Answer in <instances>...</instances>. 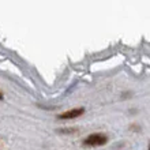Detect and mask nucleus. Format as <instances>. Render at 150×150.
Listing matches in <instances>:
<instances>
[{
	"mask_svg": "<svg viewBox=\"0 0 150 150\" xmlns=\"http://www.w3.org/2000/svg\"><path fill=\"white\" fill-rule=\"evenodd\" d=\"M107 142H108L107 135L98 134V132H97V134H90L83 141V143L87 145V146H103V145H105Z\"/></svg>",
	"mask_w": 150,
	"mask_h": 150,
	"instance_id": "nucleus-1",
	"label": "nucleus"
},
{
	"mask_svg": "<svg viewBox=\"0 0 150 150\" xmlns=\"http://www.w3.org/2000/svg\"><path fill=\"white\" fill-rule=\"evenodd\" d=\"M85 113V108H74V109H70L67 112H63L60 113L57 117L59 119H75V117H79Z\"/></svg>",
	"mask_w": 150,
	"mask_h": 150,
	"instance_id": "nucleus-2",
	"label": "nucleus"
},
{
	"mask_svg": "<svg viewBox=\"0 0 150 150\" xmlns=\"http://www.w3.org/2000/svg\"><path fill=\"white\" fill-rule=\"evenodd\" d=\"M0 100H3V93L0 91Z\"/></svg>",
	"mask_w": 150,
	"mask_h": 150,
	"instance_id": "nucleus-3",
	"label": "nucleus"
}]
</instances>
